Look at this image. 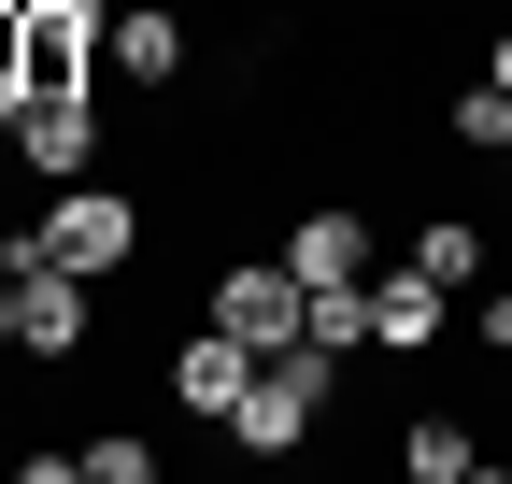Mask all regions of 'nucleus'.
Segmentation results:
<instances>
[{
	"label": "nucleus",
	"mask_w": 512,
	"mask_h": 484,
	"mask_svg": "<svg viewBox=\"0 0 512 484\" xmlns=\"http://www.w3.org/2000/svg\"><path fill=\"white\" fill-rule=\"evenodd\" d=\"M313 428H328V342L256 356V385H242V413H228V442H242V456H299Z\"/></svg>",
	"instance_id": "1"
},
{
	"label": "nucleus",
	"mask_w": 512,
	"mask_h": 484,
	"mask_svg": "<svg viewBox=\"0 0 512 484\" xmlns=\"http://www.w3.org/2000/svg\"><path fill=\"white\" fill-rule=\"evenodd\" d=\"M29 228H43V257H72L86 285L143 257V200H114V186H43V214H29Z\"/></svg>",
	"instance_id": "2"
},
{
	"label": "nucleus",
	"mask_w": 512,
	"mask_h": 484,
	"mask_svg": "<svg viewBox=\"0 0 512 484\" xmlns=\"http://www.w3.org/2000/svg\"><path fill=\"white\" fill-rule=\"evenodd\" d=\"M214 328H242L256 356H285V342H313V285L285 257H242V271H214Z\"/></svg>",
	"instance_id": "3"
},
{
	"label": "nucleus",
	"mask_w": 512,
	"mask_h": 484,
	"mask_svg": "<svg viewBox=\"0 0 512 484\" xmlns=\"http://www.w3.org/2000/svg\"><path fill=\"white\" fill-rule=\"evenodd\" d=\"M15 29H29V100H86V43H114L100 0H15Z\"/></svg>",
	"instance_id": "4"
},
{
	"label": "nucleus",
	"mask_w": 512,
	"mask_h": 484,
	"mask_svg": "<svg viewBox=\"0 0 512 484\" xmlns=\"http://www.w3.org/2000/svg\"><path fill=\"white\" fill-rule=\"evenodd\" d=\"M242 385H256V342H242V328H214V314H200V328L171 342V399L200 413V428H228V413H242Z\"/></svg>",
	"instance_id": "5"
},
{
	"label": "nucleus",
	"mask_w": 512,
	"mask_h": 484,
	"mask_svg": "<svg viewBox=\"0 0 512 484\" xmlns=\"http://www.w3.org/2000/svg\"><path fill=\"white\" fill-rule=\"evenodd\" d=\"M441 328H456V285H441L427 257H399V271H370V342H384V356H427Z\"/></svg>",
	"instance_id": "6"
},
{
	"label": "nucleus",
	"mask_w": 512,
	"mask_h": 484,
	"mask_svg": "<svg viewBox=\"0 0 512 484\" xmlns=\"http://www.w3.org/2000/svg\"><path fill=\"white\" fill-rule=\"evenodd\" d=\"M15 157L43 171V186H86L100 171V100H29L15 114Z\"/></svg>",
	"instance_id": "7"
},
{
	"label": "nucleus",
	"mask_w": 512,
	"mask_h": 484,
	"mask_svg": "<svg viewBox=\"0 0 512 484\" xmlns=\"http://www.w3.org/2000/svg\"><path fill=\"white\" fill-rule=\"evenodd\" d=\"M285 271H299V285H356V271H370V214H299V228H285Z\"/></svg>",
	"instance_id": "8"
},
{
	"label": "nucleus",
	"mask_w": 512,
	"mask_h": 484,
	"mask_svg": "<svg viewBox=\"0 0 512 484\" xmlns=\"http://www.w3.org/2000/svg\"><path fill=\"white\" fill-rule=\"evenodd\" d=\"M100 57H114L128 86H171V72H185V15H114V43H100Z\"/></svg>",
	"instance_id": "9"
},
{
	"label": "nucleus",
	"mask_w": 512,
	"mask_h": 484,
	"mask_svg": "<svg viewBox=\"0 0 512 484\" xmlns=\"http://www.w3.org/2000/svg\"><path fill=\"white\" fill-rule=\"evenodd\" d=\"M399 470H413V484H470V470H484V442L456 428V413H413V428H399Z\"/></svg>",
	"instance_id": "10"
},
{
	"label": "nucleus",
	"mask_w": 512,
	"mask_h": 484,
	"mask_svg": "<svg viewBox=\"0 0 512 484\" xmlns=\"http://www.w3.org/2000/svg\"><path fill=\"white\" fill-rule=\"evenodd\" d=\"M413 257H427L441 285H484V228H470V214H441V200H427V214H413Z\"/></svg>",
	"instance_id": "11"
},
{
	"label": "nucleus",
	"mask_w": 512,
	"mask_h": 484,
	"mask_svg": "<svg viewBox=\"0 0 512 484\" xmlns=\"http://www.w3.org/2000/svg\"><path fill=\"white\" fill-rule=\"evenodd\" d=\"M441 129H456V143H470V157H498V143H512V86H498V72H484V86H470V100H441Z\"/></svg>",
	"instance_id": "12"
},
{
	"label": "nucleus",
	"mask_w": 512,
	"mask_h": 484,
	"mask_svg": "<svg viewBox=\"0 0 512 484\" xmlns=\"http://www.w3.org/2000/svg\"><path fill=\"white\" fill-rule=\"evenodd\" d=\"M313 342H328V356L370 342V271H356V285H313Z\"/></svg>",
	"instance_id": "13"
},
{
	"label": "nucleus",
	"mask_w": 512,
	"mask_h": 484,
	"mask_svg": "<svg viewBox=\"0 0 512 484\" xmlns=\"http://www.w3.org/2000/svg\"><path fill=\"white\" fill-rule=\"evenodd\" d=\"M86 484H157V442H128V428H100V442H86Z\"/></svg>",
	"instance_id": "14"
},
{
	"label": "nucleus",
	"mask_w": 512,
	"mask_h": 484,
	"mask_svg": "<svg viewBox=\"0 0 512 484\" xmlns=\"http://www.w3.org/2000/svg\"><path fill=\"white\" fill-rule=\"evenodd\" d=\"M470 342H498V356H512V285H484V299H470Z\"/></svg>",
	"instance_id": "15"
},
{
	"label": "nucleus",
	"mask_w": 512,
	"mask_h": 484,
	"mask_svg": "<svg viewBox=\"0 0 512 484\" xmlns=\"http://www.w3.org/2000/svg\"><path fill=\"white\" fill-rule=\"evenodd\" d=\"M484 72H498V86H512V29H498V43H484Z\"/></svg>",
	"instance_id": "16"
},
{
	"label": "nucleus",
	"mask_w": 512,
	"mask_h": 484,
	"mask_svg": "<svg viewBox=\"0 0 512 484\" xmlns=\"http://www.w3.org/2000/svg\"><path fill=\"white\" fill-rule=\"evenodd\" d=\"M15 114H29V100H15V86H0V143H15Z\"/></svg>",
	"instance_id": "17"
},
{
	"label": "nucleus",
	"mask_w": 512,
	"mask_h": 484,
	"mask_svg": "<svg viewBox=\"0 0 512 484\" xmlns=\"http://www.w3.org/2000/svg\"><path fill=\"white\" fill-rule=\"evenodd\" d=\"M498 171H512V143H498Z\"/></svg>",
	"instance_id": "18"
}]
</instances>
